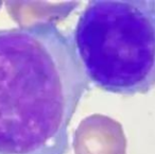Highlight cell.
Here are the masks:
<instances>
[{
    "mask_svg": "<svg viewBox=\"0 0 155 154\" xmlns=\"http://www.w3.org/2000/svg\"><path fill=\"white\" fill-rule=\"evenodd\" d=\"M89 87L72 35L55 22L0 29V154H66Z\"/></svg>",
    "mask_w": 155,
    "mask_h": 154,
    "instance_id": "obj_1",
    "label": "cell"
},
{
    "mask_svg": "<svg viewBox=\"0 0 155 154\" xmlns=\"http://www.w3.org/2000/svg\"><path fill=\"white\" fill-rule=\"evenodd\" d=\"M89 82L122 96L155 87V0H93L72 35Z\"/></svg>",
    "mask_w": 155,
    "mask_h": 154,
    "instance_id": "obj_2",
    "label": "cell"
}]
</instances>
